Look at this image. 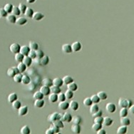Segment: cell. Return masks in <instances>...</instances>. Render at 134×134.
Wrapping results in <instances>:
<instances>
[{
  "label": "cell",
  "instance_id": "obj_1",
  "mask_svg": "<svg viewBox=\"0 0 134 134\" xmlns=\"http://www.w3.org/2000/svg\"><path fill=\"white\" fill-rule=\"evenodd\" d=\"M133 105V102L130 99L125 98H120L119 100V106L121 108H130Z\"/></svg>",
  "mask_w": 134,
  "mask_h": 134
},
{
  "label": "cell",
  "instance_id": "obj_2",
  "mask_svg": "<svg viewBox=\"0 0 134 134\" xmlns=\"http://www.w3.org/2000/svg\"><path fill=\"white\" fill-rule=\"evenodd\" d=\"M61 115L62 113H57V112H54V113H52L51 114H50L48 118H47V120L49 122L53 123L55 121H56L58 119H61Z\"/></svg>",
  "mask_w": 134,
  "mask_h": 134
},
{
  "label": "cell",
  "instance_id": "obj_3",
  "mask_svg": "<svg viewBox=\"0 0 134 134\" xmlns=\"http://www.w3.org/2000/svg\"><path fill=\"white\" fill-rule=\"evenodd\" d=\"M20 49H21V46L19 45L18 43H13L9 46L10 51L14 54L20 52Z\"/></svg>",
  "mask_w": 134,
  "mask_h": 134
},
{
  "label": "cell",
  "instance_id": "obj_4",
  "mask_svg": "<svg viewBox=\"0 0 134 134\" xmlns=\"http://www.w3.org/2000/svg\"><path fill=\"white\" fill-rule=\"evenodd\" d=\"M72 115L70 113H68V112H66L64 113H62L61 117V120L63 121V122H66V123H70L72 121Z\"/></svg>",
  "mask_w": 134,
  "mask_h": 134
},
{
  "label": "cell",
  "instance_id": "obj_5",
  "mask_svg": "<svg viewBox=\"0 0 134 134\" xmlns=\"http://www.w3.org/2000/svg\"><path fill=\"white\" fill-rule=\"evenodd\" d=\"M17 73H19V71L17 67H15V66H13V67L8 69L7 71V74L8 76L12 77V78Z\"/></svg>",
  "mask_w": 134,
  "mask_h": 134
},
{
  "label": "cell",
  "instance_id": "obj_6",
  "mask_svg": "<svg viewBox=\"0 0 134 134\" xmlns=\"http://www.w3.org/2000/svg\"><path fill=\"white\" fill-rule=\"evenodd\" d=\"M106 111L109 113H114L116 110V106L113 103H108L106 106Z\"/></svg>",
  "mask_w": 134,
  "mask_h": 134
},
{
  "label": "cell",
  "instance_id": "obj_7",
  "mask_svg": "<svg viewBox=\"0 0 134 134\" xmlns=\"http://www.w3.org/2000/svg\"><path fill=\"white\" fill-rule=\"evenodd\" d=\"M62 51L65 54H71V53L73 52L71 45L69 44H65L62 46Z\"/></svg>",
  "mask_w": 134,
  "mask_h": 134
},
{
  "label": "cell",
  "instance_id": "obj_8",
  "mask_svg": "<svg viewBox=\"0 0 134 134\" xmlns=\"http://www.w3.org/2000/svg\"><path fill=\"white\" fill-rule=\"evenodd\" d=\"M71 47H72V50H73V52H78L81 49L82 45L79 42H75L71 44Z\"/></svg>",
  "mask_w": 134,
  "mask_h": 134
},
{
  "label": "cell",
  "instance_id": "obj_9",
  "mask_svg": "<svg viewBox=\"0 0 134 134\" xmlns=\"http://www.w3.org/2000/svg\"><path fill=\"white\" fill-rule=\"evenodd\" d=\"M28 113V106H22L18 109V114L20 116H25Z\"/></svg>",
  "mask_w": 134,
  "mask_h": 134
},
{
  "label": "cell",
  "instance_id": "obj_10",
  "mask_svg": "<svg viewBox=\"0 0 134 134\" xmlns=\"http://www.w3.org/2000/svg\"><path fill=\"white\" fill-rule=\"evenodd\" d=\"M31 49L30 47L27 45H24V46H21V49H20V53L24 55V56H28L29 53L30 52Z\"/></svg>",
  "mask_w": 134,
  "mask_h": 134
},
{
  "label": "cell",
  "instance_id": "obj_11",
  "mask_svg": "<svg viewBox=\"0 0 134 134\" xmlns=\"http://www.w3.org/2000/svg\"><path fill=\"white\" fill-rule=\"evenodd\" d=\"M16 16L13 14L12 13L8 14V15L7 16V21L10 24H15L16 22V19H17Z\"/></svg>",
  "mask_w": 134,
  "mask_h": 134
},
{
  "label": "cell",
  "instance_id": "obj_12",
  "mask_svg": "<svg viewBox=\"0 0 134 134\" xmlns=\"http://www.w3.org/2000/svg\"><path fill=\"white\" fill-rule=\"evenodd\" d=\"M40 91L44 95V96H49L50 93H51V90H50V87L49 86H46L43 85L40 88Z\"/></svg>",
  "mask_w": 134,
  "mask_h": 134
},
{
  "label": "cell",
  "instance_id": "obj_13",
  "mask_svg": "<svg viewBox=\"0 0 134 134\" xmlns=\"http://www.w3.org/2000/svg\"><path fill=\"white\" fill-rule=\"evenodd\" d=\"M59 108L61 109V110H64L66 111L69 108V103L64 101H59Z\"/></svg>",
  "mask_w": 134,
  "mask_h": 134
},
{
  "label": "cell",
  "instance_id": "obj_14",
  "mask_svg": "<svg viewBox=\"0 0 134 134\" xmlns=\"http://www.w3.org/2000/svg\"><path fill=\"white\" fill-rule=\"evenodd\" d=\"M69 108L72 110V111H75L78 110V108H79V104L76 101H71L70 103H69Z\"/></svg>",
  "mask_w": 134,
  "mask_h": 134
},
{
  "label": "cell",
  "instance_id": "obj_15",
  "mask_svg": "<svg viewBox=\"0 0 134 134\" xmlns=\"http://www.w3.org/2000/svg\"><path fill=\"white\" fill-rule=\"evenodd\" d=\"M44 18V15L43 14L42 12H34V15L32 16V19L35 20V21H40L42 19Z\"/></svg>",
  "mask_w": 134,
  "mask_h": 134
},
{
  "label": "cell",
  "instance_id": "obj_16",
  "mask_svg": "<svg viewBox=\"0 0 134 134\" xmlns=\"http://www.w3.org/2000/svg\"><path fill=\"white\" fill-rule=\"evenodd\" d=\"M49 63V57L46 55H44L42 58L39 59V64L42 66H46Z\"/></svg>",
  "mask_w": 134,
  "mask_h": 134
},
{
  "label": "cell",
  "instance_id": "obj_17",
  "mask_svg": "<svg viewBox=\"0 0 134 134\" xmlns=\"http://www.w3.org/2000/svg\"><path fill=\"white\" fill-rule=\"evenodd\" d=\"M44 104H45V101L43 99H35L34 105L36 108H42L44 106Z\"/></svg>",
  "mask_w": 134,
  "mask_h": 134
},
{
  "label": "cell",
  "instance_id": "obj_18",
  "mask_svg": "<svg viewBox=\"0 0 134 134\" xmlns=\"http://www.w3.org/2000/svg\"><path fill=\"white\" fill-rule=\"evenodd\" d=\"M71 130H72L73 133H81V126L79 124H75L73 123L71 127Z\"/></svg>",
  "mask_w": 134,
  "mask_h": 134
},
{
  "label": "cell",
  "instance_id": "obj_19",
  "mask_svg": "<svg viewBox=\"0 0 134 134\" xmlns=\"http://www.w3.org/2000/svg\"><path fill=\"white\" fill-rule=\"evenodd\" d=\"M49 101L51 103H56L58 99V94L56 93H51L49 95Z\"/></svg>",
  "mask_w": 134,
  "mask_h": 134
},
{
  "label": "cell",
  "instance_id": "obj_20",
  "mask_svg": "<svg viewBox=\"0 0 134 134\" xmlns=\"http://www.w3.org/2000/svg\"><path fill=\"white\" fill-rule=\"evenodd\" d=\"M121 124L123 125V126H129L130 124V119H128V117H121Z\"/></svg>",
  "mask_w": 134,
  "mask_h": 134
},
{
  "label": "cell",
  "instance_id": "obj_21",
  "mask_svg": "<svg viewBox=\"0 0 134 134\" xmlns=\"http://www.w3.org/2000/svg\"><path fill=\"white\" fill-rule=\"evenodd\" d=\"M17 69L19 70V73H24L26 70H27V66L24 64L23 62H19V64H18V65H17Z\"/></svg>",
  "mask_w": 134,
  "mask_h": 134
},
{
  "label": "cell",
  "instance_id": "obj_22",
  "mask_svg": "<svg viewBox=\"0 0 134 134\" xmlns=\"http://www.w3.org/2000/svg\"><path fill=\"white\" fill-rule=\"evenodd\" d=\"M17 99H18V96H17V94L16 93H11L10 94H9V96L7 97L8 101L11 104L12 102H14V101H16Z\"/></svg>",
  "mask_w": 134,
  "mask_h": 134
},
{
  "label": "cell",
  "instance_id": "obj_23",
  "mask_svg": "<svg viewBox=\"0 0 134 134\" xmlns=\"http://www.w3.org/2000/svg\"><path fill=\"white\" fill-rule=\"evenodd\" d=\"M113 120L112 119H111L110 117H105L104 118V124L105 126H111V125L113 124Z\"/></svg>",
  "mask_w": 134,
  "mask_h": 134
},
{
  "label": "cell",
  "instance_id": "obj_24",
  "mask_svg": "<svg viewBox=\"0 0 134 134\" xmlns=\"http://www.w3.org/2000/svg\"><path fill=\"white\" fill-rule=\"evenodd\" d=\"M64 84V81L62 79L60 78H55L54 79H53V85L56 86H59L61 87Z\"/></svg>",
  "mask_w": 134,
  "mask_h": 134
},
{
  "label": "cell",
  "instance_id": "obj_25",
  "mask_svg": "<svg viewBox=\"0 0 134 134\" xmlns=\"http://www.w3.org/2000/svg\"><path fill=\"white\" fill-rule=\"evenodd\" d=\"M32 60H33V59H32L31 58L29 57V56H24V58L22 62H23L25 65L27 66V67H29V66H30L31 64H32Z\"/></svg>",
  "mask_w": 134,
  "mask_h": 134
},
{
  "label": "cell",
  "instance_id": "obj_26",
  "mask_svg": "<svg viewBox=\"0 0 134 134\" xmlns=\"http://www.w3.org/2000/svg\"><path fill=\"white\" fill-rule=\"evenodd\" d=\"M34 10L30 7H27V9H26V12L24 14V15L27 16V18H32V16L34 15Z\"/></svg>",
  "mask_w": 134,
  "mask_h": 134
},
{
  "label": "cell",
  "instance_id": "obj_27",
  "mask_svg": "<svg viewBox=\"0 0 134 134\" xmlns=\"http://www.w3.org/2000/svg\"><path fill=\"white\" fill-rule=\"evenodd\" d=\"M27 23V19L25 18V17H23V16H21V17H19L16 19V24H18V25H24L25 24Z\"/></svg>",
  "mask_w": 134,
  "mask_h": 134
},
{
  "label": "cell",
  "instance_id": "obj_28",
  "mask_svg": "<svg viewBox=\"0 0 134 134\" xmlns=\"http://www.w3.org/2000/svg\"><path fill=\"white\" fill-rule=\"evenodd\" d=\"M42 84L44 86L51 87L53 85V80H51L50 78H45L42 80Z\"/></svg>",
  "mask_w": 134,
  "mask_h": 134
},
{
  "label": "cell",
  "instance_id": "obj_29",
  "mask_svg": "<svg viewBox=\"0 0 134 134\" xmlns=\"http://www.w3.org/2000/svg\"><path fill=\"white\" fill-rule=\"evenodd\" d=\"M50 90H51V93H56V94H59V93L61 92V88L59 86H56L54 85H52L50 87Z\"/></svg>",
  "mask_w": 134,
  "mask_h": 134
},
{
  "label": "cell",
  "instance_id": "obj_30",
  "mask_svg": "<svg viewBox=\"0 0 134 134\" xmlns=\"http://www.w3.org/2000/svg\"><path fill=\"white\" fill-rule=\"evenodd\" d=\"M24 58V55H23L22 53L19 52V53L15 54V56H14V60H15V61H16V62L19 63V62H22Z\"/></svg>",
  "mask_w": 134,
  "mask_h": 134
},
{
  "label": "cell",
  "instance_id": "obj_31",
  "mask_svg": "<svg viewBox=\"0 0 134 134\" xmlns=\"http://www.w3.org/2000/svg\"><path fill=\"white\" fill-rule=\"evenodd\" d=\"M22 76L23 75L22 73H17L13 77V80L15 83H22Z\"/></svg>",
  "mask_w": 134,
  "mask_h": 134
},
{
  "label": "cell",
  "instance_id": "obj_32",
  "mask_svg": "<svg viewBox=\"0 0 134 134\" xmlns=\"http://www.w3.org/2000/svg\"><path fill=\"white\" fill-rule=\"evenodd\" d=\"M99 110V106L97 105V104H93L91 106H90L89 111H90V113H91V114L97 112Z\"/></svg>",
  "mask_w": 134,
  "mask_h": 134
},
{
  "label": "cell",
  "instance_id": "obj_33",
  "mask_svg": "<svg viewBox=\"0 0 134 134\" xmlns=\"http://www.w3.org/2000/svg\"><path fill=\"white\" fill-rule=\"evenodd\" d=\"M128 128L126 126H123L121 125V126L118 128L117 129V133L118 134H125L126 133Z\"/></svg>",
  "mask_w": 134,
  "mask_h": 134
},
{
  "label": "cell",
  "instance_id": "obj_34",
  "mask_svg": "<svg viewBox=\"0 0 134 134\" xmlns=\"http://www.w3.org/2000/svg\"><path fill=\"white\" fill-rule=\"evenodd\" d=\"M62 79H63V81H64V84H65L66 85L69 84H70V83H71V82H73V78L71 76H69V75L65 76Z\"/></svg>",
  "mask_w": 134,
  "mask_h": 134
},
{
  "label": "cell",
  "instance_id": "obj_35",
  "mask_svg": "<svg viewBox=\"0 0 134 134\" xmlns=\"http://www.w3.org/2000/svg\"><path fill=\"white\" fill-rule=\"evenodd\" d=\"M20 133L22 134H29L31 133V130L29 128V127L25 125L24 126L22 127L21 130H20Z\"/></svg>",
  "mask_w": 134,
  "mask_h": 134
},
{
  "label": "cell",
  "instance_id": "obj_36",
  "mask_svg": "<svg viewBox=\"0 0 134 134\" xmlns=\"http://www.w3.org/2000/svg\"><path fill=\"white\" fill-rule=\"evenodd\" d=\"M67 88L70 89V90H71V91H76L78 89V85L75 82L73 81V82L70 83L69 84H67Z\"/></svg>",
  "mask_w": 134,
  "mask_h": 134
},
{
  "label": "cell",
  "instance_id": "obj_37",
  "mask_svg": "<svg viewBox=\"0 0 134 134\" xmlns=\"http://www.w3.org/2000/svg\"><path fill=\"white\" fill-rule=\"evenodd\" d=\"M72 123H75V124H79L80 125L81 123H82L83 121V119L82 118L79 116H74L73 117V119H72Z\"/></svg>",
  "mask_w": 134,
  "mask_h": 134
},
{
  "label": "cell",
  "instance_id": "obj_38",
  "mask_svg": "<svg viewBox=\"0 0 134 134\" xmlns=\"http://www.w3.org/2000/svg\"><path fill=\"white\" fill-rule=\"evenodd\" d=\"M128 108H121V110L119 112V115L121 117H126L128 116Z\"/></svg>",
  "mask_w": 134,
  "mask_h": 134
},
{
  "label": "cell",
  "instance_id": "obj_39",
  "mask_svg": "<svg viewBox=\"0 0 134 134\" xmlns=\"http://www.w3.org/2000/svg\"><path fill=\"white\" fill-rule=\"evenodd\" d=\"M12 105L13 108H14L16 110H18L19 108L22 106V103H21L20 101H19L18 99H16V101H14V102H12Z\"/></svg>",
  "mask_w": 134,
  "mask_h": 134
},
{
  "label": "cell",
  "instance_id": "obj_40",
  "mask_svg": "<svg viewBox=\"0 0 134 134\" xmlns=\"http://www.w3.org/2000/svg\"><path fill=\"white\" fill-rule=\"evenodd\" d=\"M53 125L56 126L58 127V128H59L60 129H61V128H63L64 127V123H63V121H61V119H58L56 121H54V122H53Z\"/></svg>",
  "mask_w": 134,
  "mask_h": 134
},
{
  "label": "cell",
  "instance_id": "obj_41",
  "mask_svg": "<svg viewBox=\"0 0 134 134\" xmlns=\"http://www.w3.org/2000/svg\"><path fill=\"white\" fill-rule=\"evenodd\" d=\"M31 82V79L30 77L27 75H23L22 76V84H23L24 85L29 84Z\"/></svg>",
  "mask_w": 134,
  "mask_h": 134
},
{
  "label": "cell",
  "instance_id": "obj_42",
  "mask_svg": "<svg viewBox=\"0 0 134 134\" xmlns=\"http://www.w3.org/2000/svg\"><path fill=\"white\" fill-rule=\"evenodd\" d=\"M13 7H14V6L12 5L11 3H7V4H6L4 5V9L7 11L8 14H10V13H12V9H13Z\"/></svg>",
  "mask_w": 134,
  "mask_h": 134
},
{
  "label": "cell",
  "instance_id": "obj_43",
  "mask_svg": "<svg viewBox=\"0 0 134 134\" xmlns=\"http://www.w3.org/2000/svg\"><path fill=\"white\" fill-rule=\"evenodd\" d=\"M44 95L39 91L35 92L34 93L33 97H34V99H44Z\"/></svg>",
  "mask_w": 134,
  "mask_h": 134
},
{
  "label": "cell",
  "instance_id": "obj_44",
  "mask_svg": "<svg viewBox=\"0 0 134 134\" xmlns=\"http://www.w3.org/2000/svg\"><path fill=\"white\" fill-rule=\"evenodd\" d=\"M29 46L30 47V49L31 50H36L39 49V44L36 42H30L29 44Z\"/></svg>",
  "mask_w": 134,
  "mask_h": 134
},
{
  "label": "cell",
  "instance_id": "obj_45",
  "mask_svg": "<svg viewBox=\"0 0 134 134\" xmlns=\"http://www.w3.org/2000/svg\"><path fill=\"white\" fill-rule=\"evenodd\" d=\"M64 93H65V96L67 99H71L73 97V91H71V90H70V89H69V88H68V90L66 91V92Z\"/></svg>",
  "mask_w": 134,
  "mask_h": 134
},
{
  "label": "cell",
  "instance_id": "obj_46",
  "mask_svg": "<svg viewBox=\"0 0 134 134\" xmlns=\"http://www.w3.org/2000/svg\"><path fill=\"white\" fill-rule=\"evenodd\" d=\"M97 95L99 96V97L100 98V99L102 100V101H104V100L107 99L108 95L107 93H106L105 91H99L98 93H97Z\"/></svg>",
  "mask_w": 134,
  "mask_h": 134
},
{
  "label": "cell",
  "instance_id": "obj_47",
  "mask_svg": "<svg viewBox=\"0 0 134 134\" xmlns=\"http://www.w3.org/2000/svg\"><path fill=\"white\" fill-rule=\"evenodd\" d=\"M101 128H102V124L101 123H94L92 126V129L93 130L97 132L98 130H100Z\"/></svg>",
  "mask_w": 134,
  "mask_h": 134
},
{
  "label": "cell",
  "instance_id": "obj_48",
  "mask_svg": "<svg viewBox=\"0 0 134 134\" xmlns=\"http://www.w3.org/2000/svg\"><path fill=\"white\" fill-rule=\"evenodd\" d=\"M91 99L93 104H99L100 102V101H101L100 98L97 94L92 95L91 97Z\"/></svg>",
  "mask_w": 134,
  "mask_h": 134
},
{
  "label": "cell",
  "instance_id": "obj_49",
  "mask_svg": "<svg viewBox=\"0 0 134 134\" xmlns=\"http://www.w3.org/2000/svg\"><path fill=\"white\" fill-rule=\"evenodd\" d=\"M83 103H84V106H90L93 104V102H92L91 99V97L90 98L87 97V98L84 99V100L83 101Z\"/></svg>",
  "mask_w": 134,
  "mask_h": 134
},
{
  "label": "cell",
  "instance_id": "obj_50",
  "mask_svg": "<svg viewBox=\"0 0 134 134\" xmlns=\"http://www.w3.org/2000/svg\"><path fill=\"white\" fill-rule=\"evenodd\" d=\"M12 13L13 14H14L15 16H19L22 14L20 9H19V7H14H14H13Z\"/></svg>",
  "mask_w": 134,
  "mask_h": 134
},
{
  "label": "cell",
  "instance_id": "obj_51",
  "mask_svg": "<svg viewBox=\"0 0 134 134\" xmlns=\"http://www.w3.org/2000/svg\"><path fill=\"white\" fill-rule=\"evenodd\" d=\"M36 59H39L44 56V52L41 49L36 50Z\"/></svg>",
  "mask_w": 134,
  "mask_h": 134
},
{
  "label": "cell",
  "instance_id": "obj_52",
  "mask_svg": "<svg viewBox=\"0 0 134 134\" xmlns=\"http://www.w3.org/2000/svg\"><path fill=\"white\" fill-rule=\"evenodd\" d=\"M18 7H19V9H20V11H21V13H22V14H24L27 8V6L24 4H23V3H20Z\"/></svg>",
  "mask_w": 134,
  "mask_h": 134
},
{
  "label": "cell",
  "instance_id": "obj_53",
  "mask_svg": "<svg viewBox=\"0 0 134 134\" xmlns=\"http://www.w3.org/2000/svg\"><path fill=\"white\" fill-rule=\"evenodd\" d=\"M58 99L59 101H66V97L65 96V93H59L58 94Z\"/></svg>",
  "mask_w": 134,
  "mask_h": 134
},
{
  "label": "cell",
  "instance_id": "obj_54",
  "mask_svg": "<svg viewBox=\"0 0 134 134\" xmlns=\"http://www.w3.org/2000/svg\"><path fill=\"white\" fill-rule=\"evenodd\" d=\"M93 119H94V120H93L94 123H99L103 124L104 118L102 117V116H97V117H95V118H93Z\"/></svg>",
  "mask_w": 134,
  "mask_h": 134
},
{
  "label": "cell",
  "instance_id": "obj_55",
  "mask_svg": "<svg viewBox=\"0 0 134 134\" xmlns=\"http://www.w3.org/2000/svg\"><path fill=\"white\" fill-rule=\"evenodd\" d=\"M28 56H29L30 58H31L32 59H36V51L31 49L30 52L29 53V55H28Z\"/></svg>",
  "mask_w": 134,
  "mask_h": 134
},
{
  "label": "cell",
  "instance_id": "obj_56",
  "mask_svg": "<svg viewBox=\"0 0 134 134\" xmlns=\"http://www.w3.org/2000/svg\"><path fill=\"white\" fill-rule=\"evenodd\" d=\"M0 15L2 17H7V16L8 15V13L4 9V8H0Z\"/></svg>",
  "mask_w": 134,
  "mask_h": 134
},
{
  "label": "cell",
  "instance_id": "obj_57",
  "mask_svg": "<svg viewBox=\"0 0 134 134\" xmlns=\"http://www.w3.org/2000/svg\"><path fill=\"white\" fill-rule=\"evenodd\" d=\"M50 128H51L52 130H54V133H59L60 132V128H58V127H56V126L53 125V124L50 126Z\"/></svg>",
  "mask_w": 134,
  "mask_h": 134
},
{
  "label": "cell",
  "instance_id": "obj_58",
  "mask_svg": "<svg viewBox=\"0 0 134 134\" xmlns=\"http://www.w3.org/2000/svg\"><path fill=\"white\" fill-rule=\"evenodd\" d=\"M102 114H103V111L99 109V110L97 111V112L94 113H93V114H91V115L93 118H95V117H97V116H102Z\"/></svg>",
  "mask_w": 134,
  "mask_h": 134
},
{
  "label": "cell",
  "instance_id": "obj_59",
  "mask_svg": "<svg viewBox=\"0 0 134 134\" xmlns=\"http://www.w3.org/2000/svg\"><path fill=\"white\" fill-rule=\"evenodd\" d=\"M45 133L46 134H54V130H52L51 128H48V129L46 130Z\"/></svg>",
  "mask_w": 134,
  "mask_h": 134
},
{
  "label": "cell",
  "instance_id": "obj_60",
  "mask_svg": "<svg viewBox=\"0 0 134 134\" xmlns=\"http://www.w3.org/2000/svg\"><path fill=\"white\" fill-rule=\"evenodd\" d=\"M97 134H106V131L104 130V129H103V128H101L100 130H99L98 131H97V133H96Z\"/></svg>",
  "mask_w": 134,
  "mask_h": 134
},
{
  "label": "cell",
  "instance_id": "obj_61",
  "mask_svg": "<svg viewBox=\"0 0 134 134\" xmlns=\"http://www.w3.org/2000/svg\"><path fill=\"white\" fill-rule=\"evenodd\" d=\"M129 110H130V112L132 114H134V104H133V105L129 108Z\"/></svg>",
  "mask_w": 134,
  "mask_h": 134
},
{
  "label": "cell",
  "instance_id": "obj_62",
  "mask_svg": "<svg viewBox=\"0 0 134 134\" xmlns=\"http://www.w3.org/2000/svg\"><path fill=\"white\" fill-rule=\"evenodd\" d=\"M27 3H29V4H33L36 2V0H27Z\"/></svg>",
  "mask_w": 134,
  "mask_h": 134
},
{
  "label": "cell",
  "instance_id": "obj_63",
  "mask_svg": "<svg viewBox=\"0 0 134 134\" xmlns=\"http://www.w3.org/2000/svg\"><path fill=\"white\" fill-rule=\"evenodd\" d=\"M0 16H1V15H0Z\"/></svg>",
  "mask_w": 134,
  "mask_h": 134
}]
</instances>
